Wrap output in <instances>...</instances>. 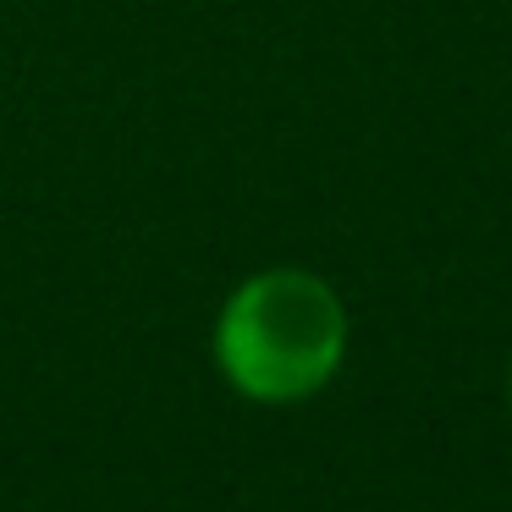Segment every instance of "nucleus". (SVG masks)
Here are the masks:
<instances>
[{
	"label": "nucleus",
	"instance_id": "f257e3e1",
	"mask_svg": "<svg viewBox=\"0 0 512 512\" xmlns=\"http://www.w3.org/2000/svg\"><path fill=\"white\" fill-rule=\"evenodd\" d=\"M347 298L309 265L248 270L210 325V364L254 408H298L320 397L347 364Z\"/></svg>",
	"mask_w": 512,
	"mask_h": 512
},
{
	"label": "nucleus",
	"instance_id": "f03ea898",
	"mask_svg": "<svg viewBox=\"0 0 512 512\" xmlns=\"http://www.w3.org/2000/svg\"><path fill=\"white\" fill-rule=\"evenodd\" d=\"M507 413H512V353H507Z\"/></svg>",
	"mask_w": 512,
	"mask_h": 512
}]
</instances>
